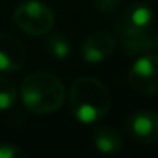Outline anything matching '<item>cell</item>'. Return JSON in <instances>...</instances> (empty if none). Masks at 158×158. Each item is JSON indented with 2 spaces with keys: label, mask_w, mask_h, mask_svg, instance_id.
<instances>
[{
  "label": "cell",
  "mask_w": 158,
  "mask_h": 158,
  "mask_svg": "<svg viewBox=\"0 0 158 158\" xmlns=\"http://www.w3.org/2000/svg\"><path fill=\"white\" fill-rule=\"evenodd\" d=\"M25 64V48L16 37L0 34V73H16Z\"/></svg>",
  "instance_id": "7"
},
{
  "label": "cell",
  "mask_w": 158,
  "mask_h": 158,
  "mask_svg": "<svg viewBox=\"0 0 158 158\" xmlns=\"http://www.w3.org/2000/svg\"><path fill=\"white\" fill-rule=\"evenodd\" d=\"M152 22H153L152 10L146 5L133 3L118 14L115 20V30L119 37L143 34V33H149Z\"/></svg>",
  "instance_id": "5"
},
{
  "label": "cell",
  "mask_w": 158,
  "mask_h": 158,
  "mask_svg": "<svg viewBox=\"0 0 158 158\" xmlns=\"http://www.w3.org/2000/svg\"><path fill=\"white\" fill-rule=\"evenodd\" d=\"M129 85L144 96L158 95V56L144 54L130 67Z\"/></svg>",
  "instance_id": "4"
},
{
  "label": "cell",
  "mask_w": 158,
  "mask_h": 158,
  "mask_svg": "<svg viewBox=\"0 0 158 158\" xmlns=\"http://www.w3.org/2000/svg\"><path fill=\"white\" fill-rule=\"evenodd\" d=\"M45 48H47V53L56 60H64L70 54V42L64 34H59V33L48 34L45 40Z\"/></svg>",
  "instance_id": "11"
},
{
  "label": "cell",
  "mask_w": 158,
  "mask_h": 158,
  "mask_svg": "<svg viewBox=\"0 0 158 158\" xmlns=\"http://www.w3.org/2000/svg\"><path fill=\"white\" fill-rule=\"evenodd\" d=\"M16 87L6 77L0 76V110H8L16 102Z\"/></svg>",
  "instance_id": "12"
},
{
  "label": "cell",
  "mask_w": 158,
  "mask_h": 158,
  "mask_svg": "<svg viewBox=\"0 0 158 158\" xmlns=\"http://www.w3.org/2000/svg\"><path fill=\"white\" fill-rule=\"evenodd\" d=\"M119 40H121L123 50L132 56H144V54H149L155 48L153 37H150L149 33L119 37Z\"/></svg>",
  "instance_id": "10"
},
{
  "label": "cell",
  "mask_w": 158,
  "mask_h": 158,
  "mask_svg": "<svg viewBox=\"0 0 158 158\" xmlns=\"http://www.w3.org/2000/svg\"><path fill=\"white\" fill-rule=\"evenodd\" d=\"M95 147L102 153H115L123 147L121 135L112 127H99L93 133Z\"/></svg>",
  "instance_id": "9"
},
{
  "label": "cell",
  "mask_w": 158,
  "mask_h": 158,
  "mask_svg": "<svg viewBox=\"0 0 158 158\" xmlns=\"http://www.w3.org/2000/svg\"><path fill=\"white\" fill-rule=\"evenodd\" d=\"M110 104L109 90L96 77H79L70 89V112L82 124H92L104 118L110 110Z\"/></svg>",
  "instance_id": "1"
},
{
  "label": "cell",
  "mask_w": 158,
  "mask_h": 158,
  "mask_svg": "<svg viewBox=\"0 0 158 158\" xmlns=\"http://www.w3.org/2000/svg\"><path fill=\"white\" fill-rule=\"evenodd\" d=\"M27 153L14 144H0V158H23Z\"/></svg>",
  "instance_id": "13"
},
{
  "label": "cell",
  "mask_w": 158,
  "mask_h": 158,
  "mask_svg": "<svg viewBox=\"0 0 158 158\" xmlns=\"http://www.w3.org/2000/svg\"><path fill=\"white\" fill-rule=\"evenodd\" d=\"M121 5V0H95V8L101 14H110L118 10Z\"/></svg>",
  "instance_id": "14"
},
{
  "label": "cell",
  "mask_w": 158,
  "mask_h": 158,
  "mask_svg": "<svg viewBox=\"0 0 158 158\" xmlns=\"http://www.w3.org/2000/svg\"><path fill=\"white\" fill-rule=\"evenodd\" d=\"M127 132L141 144H152L158 141V113L152 110L133 112L126 123Z\"/></svg>",
  "instance_id": "6"
},
{
  "label": "cell",
  "mask_w": 158,
  "mask_h": 158,
  "mask_svg": "<svg viewBox=\"0 0 158 158\" xmlns=\"http://www.w3.org/2000/svg\"><path fill=\"white\" fill-rule=\"evenodd\" d=\"M153 44H155V48H158V30H156V33L153 36Z\"/></svg>",
  "instance_id": "15"
},
{
  "label": "cell",
  "mask_w": 158,
  "mask_h": 158,
  "mask_svg": "<svg viewBox=\"0 0 158 158\" xmlns=\"http://www.w3.org/2000/svg\"><path fill=\"white\" fill-rule=\"evenodd\" d=\"M23 106L36 115L53 113L64 104L65 89L60 79L47 71L27 76L20 87Z\"/></svg>",
  "instance_id": "2"
},
{
  "label": "cell",
  "mask_w": 158,
  "mask_h": 158,
  "mask_svg": "<svg viewBox=\"0 0 158 158\" xmlns=\"http://www.w3.org/2000/svg\"><path fill=\"white\" fill-rule=\"evenodd\" d=\"M115 50V39L107 31H98L90 34L82 44L81 54L84 60L90 64H98L106 60Z\"/></svg>",
  "instance_id": "8"
},
{
  "label": "cell",
  "mask_w": 158,
  "mask_h": 158,
  "mask_svg": "<svg viewBox=\"0 0 158 158\" xmlns=\"http://www.w3.org/2000/svg\"><path fill=\"white\" fill-rule=\"evenodd\" d=\"M14 20L17 27L30 36H44L48 34L54 27L53 11L40 2H25L17 6L14 13Z\"/></svg>",
  "instance_id": "3"
}]
</instances>
